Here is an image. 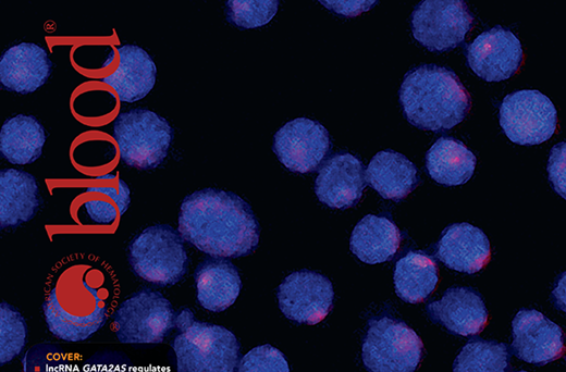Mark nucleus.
<instances>
[{"label": "nucleus", "mask_w": 566, "mask_h": 372, "mask_svg": "<svg viewBox=\"0 0 566 372\" xmlns=\"http://www.w3.org/2000/svg\"><path fill=\"white\" fill-rule=\"evenodd\" d=\"M179 233L211 257L238 258L256 250L260 230L250 206L238 195L205 188L182 201Z\"/></svg>", "instance_id": "nucleus-1"}, {"label": "nucleus", "mask_w": 566, "mask_h": 372, "mask_svg": "<svg viewBox=\"0 0 566 372\" xmlns=\"http://www.w3.org/2000/svg\"><path fill=\"white\" fill-rule=\"evenodd\" d=\"M404 116L423 131H447L460 123L471 108L470 96L457 75L435 64L410 70L399 91Z\"/></svg>", "instance_id": "nucleus-2"}, {"label": "nucleus", "mask_w": 566, "mask_h": 372, "mask_svg": "<svg viewBox=\"0 0 566 372\" xmlns=\"http://www.w3.org/2000/svg\"><path fill=\"white\" fill-rule=\"evenodd\" d=\"M94 272L85 266L65 270L44 301L47 327L57 338L83 342L104 325L107 293Z\"/></svg>", "instance_id": "nucleus-3"}, {"label": "nucleus", "mask_w": 566, "mask_h": 372, "mask_svg": "<svg viewBox=\"0 0 566 372\" xmlns=\"http://www.w3.org/2000/svg\"><path fill=\"white\" fill-rule=\"evenodd\" d=\"M171 342L176 372H236L241 345L224 326L201 322L184 308L176 313Z\"/></svg>", "instance_id": "nucleus-4"}, {"label": "nucleus", "mask_w": 566, "mask_h": 372, "mask_svg": "<svg viewBox=\"0 0 566 372\" xmlns=\"http://www.w3.org/2000/svg\"><path fill=\"white\" fill-rule=\"evenodd\" d=\"M132 271L158 286L179 283L187 272L188 257L181 234L168 224H156L137 234L127 248Z\"/></svg>", "instance_id": "nucleus-5"}, {"label": "nucleus", "mask_w": 566, "mask_h": 372, "mask_svg": "<svg viewBox=\"0 0 566 372\" xmlns=\"http://www.w3.org/2000/svg\"><path fill=\"white\" fill-rule=\"evenodd\" d=\"M113 138L123 163L137 170H152L165 159L173 140V129L156 112L135 108L115 117Z\"/></svg>", "instance_id": "nucleus-6"}, {"label": "nucleus", "mask_w": 566, "mask_h": 372, "mask_svg": "<svg viewBox=\"0 0 566 372\" xmlns=\"http://www.w3.org/2000/svg\"><path fill=\"white\" fill-rule=\"evenodd\" d=\"M422 352V340L405 322L390 317L368 321L361 347L368 372H415Z\"/></svg>", "instance_id": "nucleus-7"}, {"label": "nucleus", "mask_w": 566, "mask_h": 372, "mask_svg": "<svg viewBox=\"0 0 566 372\" xmlns=\"http://www.w3.org/2000/svg\"><path fill=\"white\" fill-rule=\"evenodd\" d=\"M112 320L120 343L160 344L175 328L176 313L163 295L144 288L123 300Z\"/></svg>", "instance_id": "nucleus-8"}, {"label": "nucleus", "mask_w": 566, "mask_h": 372, "mask_svg": "<svg viewBox=\"0 0 566 372\" xmlns=\"http://www.w3.org/2000/svg\"><path fill=\"white\" fill-rule=\"evenodd\" d=\"M473 15L463 0H424L410 16L414 38L430 51L444 52L460 45Z\"/></svg>", "instance_id": "nucleus-9"}, {"label": "nucleus", "mask_w": 566, "mask_h": 372, "mask_svg": "<svg viewBox=\"0 0 566 372\" xmlns=\"http://www.w3.org/2000/svg\"><path fill=\"white\" fill-rule=\"evenodd\" d=\"M500 125L505 135L518 145H539L550 139L557 127L553 102L534 89L507 95L500 107Z\"/></svg>", "instance_id": "nucleus-10"}, {"label": "nucleus", "mask_w": 566, "mask_h": 372, "mask_svg": "<svg viewBox=\"0 0 566 372\" xmlns=\"http://www.w3.org/2000/svg\"><path fill=\"white\" fill-rule=\"evenodd\" d=\"M331 281L316 272L299 270L288 274L278 288L279 308L296 323L313 325L321 322L333 306Z\"/></svg>", "instance_id": "nucleus-11"}, {"label": "nucleus", "mask_w": 566, "mask_h": 372, "mask_svg": "<svg viewBox=\"0 0 566 372\" xmlns=\"http://www.w3.org/2000/svg\"><path fill=\"white\" fill-rule=\"evenodd\" d=\"M272 149L290 171L309 173L319 166L329 152V133L317 121L298 117L275 133Z\"/></svg>", "instance_id": "nucleus-12"}, {"label": "nucleus", "mask_w": 566, "mask_h": 372, "mask_svg": "<svg viewBox=\"0 0 566 372\" xmlns=\"http://www.w3.org/2000/svg\"><path fill=\"white\" fill-rule=\"evenodd\" d=\"M524 61L519 39L500 25L480 34L467 48L469 67L487 82H501L515 75Z\"/></svg>", "instance_id": "nucleus-13"}, {"label": "nucleus", "mask_w": 566, "mask_h": 372, "mask_svg": "<svg viewBox=\"0 0 566 372\" xmlns=\"http://www.w3.org/2000/svg\"><path fill=\"white\" fill-rule=\"evenodd\" d=\"M512 335L513 354L528 363L544 365L565 352L561 326L534 309H521L516 313Z\"/></svg>", "instance_id": "nucleus-14"}, {"label": "nucleus", "mask_w": 566, "mask_h": 372, "mask_svg": "<svg viewBox=\"0 0 566 372\" xmlns=\"http://www.w3.org/2000/svg\"><path fill=\"white\" fill-rule=\"evenodd\" d=\"M366 185L362 162L352 153L340 152L320 168L315 193L328 207L347 209L358 203Z\"/></svg>", "instance_id": "nucleus-15"}, {"label": "nucleus", "mask_w": 566, "mask_h": 372, "mask_svg": "<svg viewBox=\"0 0 566 372\" xmlns=\"http://www.w3.org/2000/svg\"><path fill=\"white\" fill-rule=\"evenodd\" d=\"M426 309L433 323L444 326L454 335H477L488 323L483 298L470 287H451L440 300L428 303Z\"/></svg>", "instance_id": "nucleus-16"}, {"label": "nucleus", "mask_w": 566, "mask_h": 372, "mask_svg": "<svg viewBox=\"0 0 566 372\" xmlns=\"http://www.w3.org/2000/svg\"><path fill=\"white\" fill-rule=\"evenodd\" d=\"M435 257L452 270L473 274L488 264L490 241L479 227L466 222L454 223L442 232Z\"/></svg>", "instance_id": "nucleus-17"}, {"label": "nucleus", "mask_w": 566, "mask_h": 372, "mask_svg": "<svg viewBox=\"0 0 566 372\" xmlns=\"http://www.w3.org/2000/svg\"><path fill=\"white\" fill-rule=\"evenodd\" d=\"M51 71V60L42 47L20 42L1 55L0 84L11 92L30 94L48 80Z\"/></svg>", "instance_id": "nucleus-18"}, {"label": "nucleus", "mask_w": 566, "mask_h": 372, "mask_svg": "<svg viewBox=\"0 0 566 372\" xmlns=\"http://www.w3.org/2000/svg\"><path fill=\"white\" fill-rule=\"evenodd\" d=\"M119 63L112 74L101 78L122 102L143 99L153 88L157 69L152 58L136 45L116 48Z\"/></svg>", "instance_id": "nucleus-19"}, {"label": "nucleus", "mask_w": 566, "mask_h": 372, "mask_svg": "<svg viewBox=\"0 0 566 372\" xmlns=\"http://www.w3.org/2000/svg\"><path fill=\"white\" fill-rule=\"evenodd\" d=\"M197 299L209 311L221 312L233 305L242 289L237 268L224 258L201 261L194 273Z\"/></svg>", "instance_id": "nucleus-20"}, {"label": "nucleus", "mask_w": 566, "mask_h": 372, "mask_svg": "<svg viewBox=\"0 0 566 372\" xmlns=\"http://www.w3.org/2000/svg\"><path fill=\"white\" fill-rule=\"evenodd\" d=\"M41 198L34 175L17 169L0 171V227H17L30 221Z\"/></svg>", "instance_id": "nucleus-21"}, {"label": "nucleus", "mask_w": 566, "mask_h": 372, "mask_svg": "<svg viewBox=\"0 0 566 372\" xmlns=\"http://www.w3.org/2000/svg\"><path fill=\"white\" fill-rule=\"evenodd\" d=\"M365 179L384 199L394 201L407 197L419 183L416 165L393 150L380 151L371 159Z\"/></svg>", "instance_id": "nucleus-22"}, {"label": "nucleus", "mask_w": 566, "mask_h": 372, "mask_svg": "<svg viewBox=\"0 0 566 372\" xmlns=\"http://www.w3.org/2000/svg\"><path fill=\"white\" fill-rule=\"evenodd\" d=\"M401 232L387 218L364 216L354 227L350 251L362 262L377 264L391 260L399 248Z\"/></svg>", "instance_id": "nucleus-23"}, {"label": "nucleus", "mask_w": 566, "mask_h": 372, "mask_svg": "<svg viewBox=\"0 0 566 372\" xmlns=\"http://www.w3.org/2000/svg\"><path fill=\"white\" fill-rule=\"evenodd\" d=\"M476 156L466 145L452 137L439 138L426 153V169L436 183L457 186L470 179Z\"/></svg>", "instance_id": "nucleus-24"}, {"label": "nucleus", "mask_w": 566, "mask_h": 372, "mask_svg": "<svg viewBox=\"0 0 566 372\" xmlns=\"http://www.w3.org/2000/svg\"><path fill=\"white\" fill-rule=\"evenodd\" d=\"M45 141V128L33 115L17 114L1 126L0 152L12 164L36 161L41 156Z\"/></svg>", "instance_id": "nucleus-25"}, {"label": "nucleus", "mask_w": 566, "mask_h": 372, "mask_svg": "<svg viewBox=\"0 0 566 372\" xmlns=\"http://www.w3.org/2000/svg\"><path fill=\"white\" fill-rule=\"evenodd\" d=\"M438 274L436 263L430 256L409 251L395 263V293L405 302H422L435 289Z\"/></svg>", "instance_id": "nucleus-26"}, {"label": "nucleus", "mask_w": 566, "mask_h": 372, "mask_svg": "<svg viewBox=\"0 0 566 372\" xmlns=\"http://www.w3.org/2000/svg\"><path fill=\"white\" fill-rule=\"evenodd\" d=\"M86 195L87 215L99 225L113 224L131 202L128 185L112 174L98 177L95 185L87 187Z\"/></svg>", "instance_id": "nucleus-27"}, {"label": "nucleus", "mask_w": 566, "mask_h": 372, "mask_svg": "<svg viewBox=\"0 0 566 372\" xmlns=\"http://www.w3.org/2000/svg\"><path fill=\"white\" fill-rule=\"evenodd\" d=\"M509 359L510 355L506 344L471 339L455 358L453 372H506Z\"/></svg>", "instance_id": "nucleus-28"}, {"label": "nucleus", "mask_w": 566, "mask_h": 372, "mask_svg": "<svg viewBox=\"0 0 566 372\" xmlns=\"http://www.w3.org/2000/svg\"><path fill=\"white\" fill-rule=\"evenodd\" d=\"M27 324L22 313L7 301L0 303V364L9 363L24 349Z\"/></svg>", "instance_id": "nucleus-29"}, {"label": "nucleus", "mask_w": 566, "mask_h": 372, "mask_svg": "<svg viewBox=\"0 0 566 372\" xmlns=\"http://www.w3.org/2000/svg\"><path fill=\"white\" fill-rule=\"evenodd\" d=\"M279 1L232 0L225 3L229 23L239 28H254L266 25L276 13Z\"/></svg>", "instance_id": "nucleus-30"}, {"label": "nucleus", "mask_w": 566, "mask_h": 372, "mask_svg": "<svg viewBox=\"0 0 566 372\" xmlns=\"http://www.w3.org/2000/svg\"><path fill=\"white\" fill-rule=\"evenodd\" d=\"M23 372H72L71 361L63 348L53 343H38L23 355Z\"/></svg>", "instance_id": "nucleus-31"}, {"label": "nucleus", "mask_w": 566, "mask_h": 372, "mask_svg": "<svg viewBox=\"0 0 566 372\" xmlns=\"http://www.w3.org/2000/svg\"><path fill=\"white\" fill-rule=\"evenodd\" d=\"M237 372H290L285 356L271 345H260L245 354Z\"/></svg>", "instance_id": "nucleus-32"}, {"label": "nucleus", "mask_w": 566, "mask_h": 372, "mask_svg": "<svg viewBox=\"0 0 566 372\" xmlns=\"http://www.w3.org/2000/svg\"><path fill=\"white\" fill-rule=\"evenodd\" d=\"M79 372H136L132 360L119 350L103 349L88 357Z\"/></svg>", "instance_id": "nucleus-33"}, {"label": "nucleus", "mask_w": 566, "mask_h": 372, "mask_svg": "<svg viewBox=\"0 0 566 372\" xmlns=\"http://www.w3.org/2000/svg\"><path fill=\"white\" fill-rule=\"evenodd\" d=\"M565 142H559L551 150L547 173L554 190L565 198Z\"/></svg>", "instance_id": "nucleus-34"}, {"label": "nucleus", "mask_w": 566, "mask_h": 372, "mask_svg": "<svg viewBox=\"0 0 566 372\" xmlns=\"http://www.w3.org/2000/svg\"><path fill=\"white\" fill-rule=\"evenodd\" d=\"M328 9L346 16H356L368 10L376 1H321Z\"/></svg>", "instance_id": "nucleus-35"}, {"label": "nucleus", "mask_w": 566, "mask_h": 372, "mask_svg": "<svg viewBox=\"0 0 566 372\" xmlns=\"http://www.w3.org/2000/svg\"><path fill=\"white\" fill-rule=\"evenodd\" d=\"M518 372H528V371H518Z\"/></svg>", "instance_id": "nucleus-36"}]
</instances>
